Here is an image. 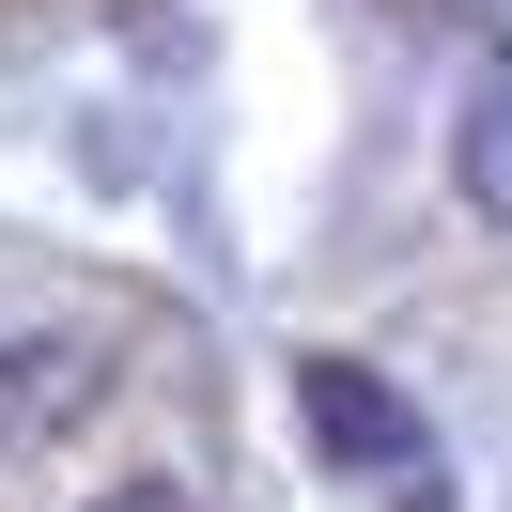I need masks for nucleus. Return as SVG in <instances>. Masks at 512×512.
<instances>
[{
    "mask_svg": "<svg viewBox=\"0 0 512 512\" xmlns=\"http://www.w3.org/2000/svg\"><path fill=\"white\" fill-rule=\"evenodd\" d=\"M295 435L388 512H450V435L373 373V357H295Z\"/></svg>",
    "mask_w": 512,
    "mask_h": 512,
    "instance_id": "obj_1",
    "label": "nucleus"
},
{
    "mask_svg": "<svg viewBox=\"0 0 512 512\" xmlns=\"http://www.w3.org/2000/svg\"><path fill=\"white\" fill-rule=\"evenodd\" d=\"M450 187H466V218L512 233V63L466 94V125H450Z\"/></svg>",
    "mask_w": 512,
    "mask_h": 512,
    "instance_id": "obj_2",
    "label": "nucleus"
},
{
    "mask_svg": "<svg viewBox=\"0 0 512 512\" xmlns=\"http://www.w3.org/2000/svg\"><path fill=\"white\" fill-rule=\"evenodd\" d=\"M78 512H187L171 481H109V497H78Z\"/></svg>",
    "mask_w": 512,
    "mask_h": 512,
    "instance_id": "obj_3",
    "label": "nucleus"
}]
</instances>
